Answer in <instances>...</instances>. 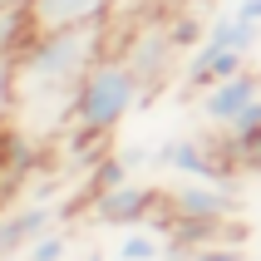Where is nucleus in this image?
<instances>
[{
  "mask_svg": "<svg viewBox=\"0 0 261 261\" xmlns=\"http://www.w3.org/2000/svg\"><path fill=\"white\" fill-rule=\"evenodd\" d=\"M118 261H163V237L143 232V227H128V237L118 242Z\"/></svg>",
  "mask_w": 261,
  "mask_h": 261,
  "instance_id": "obj_13",
  "label": "nucleus"
},
{
  "mask_svg": "<svg viewBox=\"0 0 261 261\" xmlns=\"http://www.w3.org/2000/svg\"><path fill=\"white\" fill-rule=\"evenodd\" d=\"M138 103H148V99H143L138 74L128 69V59L123 55H103L99 64L84 74L79 94H74L69 123L79 128V138H109Z\"/></svg>",
  "mask_w": 261,
  "mask_h": 261,
  "instance_id": "obj_2",
  "label": "nucleus"
},
{
  "mask_svg": "<svg viewBox=\"0 0 261 261\" xmlns=\"http://www.w3.org/2000/svg\"><path fill=\"white\" fill-rule=\"evenodd\" d=\"M44 232H55V207L49 202H30V207H20V212H5V217H0V261L15 256L20 247H30V242L44 237Z\"/></svg>",
  "mask_w": 261,
  "mask_h": 261,
  "instance_id": "obj_10",
  "label": "nucleus"
},
{
  "mask_svg": "<svg viewBox=\"0 0 261 261\" xmlns=\"http://www.w3.org/2000/svg\"><path fill=\"white\" fill-rule=\"evenodd\" d=\"M25 261H30V256H25Z\"/></svg>",
  "mask_w": 261,
  "mask_h": 261,
  "instance_id": "obj_21",
  "label": "nucleus"
},
{
  "mask_svg": "<svg viewBox=\"0 0 261 261\" xmlns=\"http://www.w3.org/2000/svg\"><path fill=\"white\" fill-rule=\"evenodd\" d=\"M188 261H242V247H237V242H222V247L212 242V247H197Z\"/></svg>",
  "mask_w": 261,
  "mask_h": 261,
  "instance_id": "obj_17",
  "label": "nucleus"
},
{
  "mask_svg": "<svg viewBox=\"0 0 261 261\" xmlns=\"http://www.w3.org/2000/svg\"><path fill=\"white\" fill-rule=\"evenodd\" d=\"M123 182H133V168L123 153H109V158L94 163V192H109V188H123Z\"/></svg>",
  "mask_w": 261,
  "mask_h": 261,
  "instance_id": "obj_14",
  "label": "nucleus"
},
{
  "mask_svg": "<svg viewBox=\"0 0 261 261\" xmlns=\"http://www.w3.org/2000/svg\"><path fill=\"white\" fill-rule=\"evenodd\" d=\"M163 207V192L158 188H143V182H123V188H109V192H94V222L99 227H118V232H128V227H143L153 222V212Z\"/></svg>",
  "mask_w": 261,
  "mask_h": 261,
  "instance_id": "obj_6",
  "label": "nucleus"
},
{
  "mask_svg": "<svg viewBox=\"0 0 261 261\" xmlns=\"http://www.w3.org/2000/svg\"><path fill=\"white\" fill-rule=\"evenodd\" d=\"M35 35L40 30H35L30 0H0V59H20Z\"/></svg>",
  "mask_w": 261,
  "mask_h": 261,
  "instance_id": "obj_11",
  "label": "nucleus"
},
{
  "mask_svg": "<svg viewBox=\"0 0 261 261\" xmlns=\"http://www.w3.org/2000/svg\"><path fill=\"white\" fill-rule=\"evenodd\" d=\"M118 55L128 59V69L138 74L143 99H153V94L173 79V69H177V40H173V30H168V20H148V25H138L128 40H123Z\"/></svg>",
  "mask_w": 261,
  "mask_h": 261,
  "instance_id": "obj_3",
  "label": "nucleus"
},
{
  "mask_svg": "<svg viewBox=\"0 0 261 261\" xmlns=\"http://www.w3.org/2000/svg\"><path fill=\"white\" fill-rule=\"evenodd\" d=\"M114 10H118V0H30V15H35L40 35L74 30V25H103Z\"/></svg>",
  "mask_w": 261,
  "mask_h": 261,
  "instance_id": "obj_8",
  "label": "nucleus"
},
{
  "mask_svg": "<svg viewBox=\"0 0 261 261\" xmlns=\"http://www.w3.org/2000/svg\"><path fill=\"white\" fill-rule=\"evenodd\" d=\"M222 158L232 163L237 173H261V128L251 133H222Z\"/></svg>",
  "mask_w": 261,
  "mask_h": 261,
  "instance_id": "obj_12",
  "label": "nucleus"
},
{
  "mask_svg": "<svg viewBox=\"0 0 261 261\" xmlns=\"http://www.w3.org/2000/svg\"><path fill=\"white\" fill-rule=\"evenodd\" d=\"M173 5H207V0H173Z\"/></svg>",
  "mask_w": 261,
  "mask_h": 261,
  "instance_id": "obj_19",
  "label": "nucleus"
},
{
  "mask_svg": "<svg viewBox=\"0 0 261 261\" xmlns=\"http://www.w3.org/2000/svg\"><path fill=\"white\" fill-rule=\"evenodd\" d=\"M153 168H168L177 177H202V182H232L237 168L222 158V143L197 138V133H173L153 148Z\"/></svg>",
  "mask_w": 261,
  "mask_h": 261,
  "instance_id": "obj_4",
  "label": "nucleus"
},
{
  "mask_svg": "<svg viewBox=\"0 0 261 261\" xmlns=\"http://www.w3.org/2000/svg\"><path fill=\"white\" fill-rule=\"evenodd\" d=\"M168 217H188V222H232L242 197L237 182H202V177H182L173 192H163Z\"/></svg>",
  "mask_w": 261,
  "mask_h": 261,
  "instance_id": "obj_5",
  "label": "nucleus"
},
{
  "mask_svg": "<svg viewBox=\"0 0 261 261\" xmlns=\"http://www.w3.org/2000/svg\"><path fill=\"white\" fill-rule=\"evenodd\" d=\"M64 251H69L64 237H59V232H44V237H35V242L25 247V256L30 261H64Z\"/></svg>",
  "mask_w": 261,
  "mask_h": 261,
  "instance_id": "obj_15",
  "label": "nucleus"
},
{
  "mask_svg": "<svg viewBox=\"0 0 261 261\" xmlns=\"http://www.w3.org/2000/svg\"><path fill=\"white\" fill-rule=\"evenodd\" d=\"M15 114V59H0V128Z\"/></svg>",
  "mask_w": 261,
  "mask_h": 261,
  "instance_id": "obj_16",
  "label": "nucleus"
},
{
  "mask_svg": "<svg viewBox=\"0 0 261 261\" xmlns=\"http://www.w3.org/2000/svg\"><path fill=\"white\" fill-rule=\"evenodd\" d=\"M103 40H109V20L49 30L25 44V55L15 59V118H25V133H44L55 128V118H69L84 74L109 55Z\"/></svg>",
  "mask_w": 261,
  "mask_h": 261,
  "instance_id": "obj_1",
  "label": "nucleus"
},
{
  "mask_svg": "<svg viewBox=\"0 0 261 261\" xmlns=\"http://www.w3.org/2000/svg\"><path fill=\"white\" fill-rule=\"evenodd\" d=\"M247 69V55H237V49H217V44H197L188 55V64H182V89L188 94H207L212 84H222V79H232V74Z\"/></svg>",
  "mask_w": 261,
  "mask_h": 261,
  "instance_id": "obj_9",
  "label": "nucleus"
},
{
  "mask_svg": "<svg viewBox=\"0 0 261 261\" xmlns=\"http://www.w3.org/2000/svg\"><path fill=\"white\" fill-rule=\"evenodd\" d=\"M232 10L242 15V20H256V25H261V0H237Z\"/></svg>",
  "mask_w": 261,
  "mask_h": 261,
  "instance_id": "obj_18",
  "label": "nucleus"
},
{
  "mask_svg": "<svg viewBox=\"0 0 261 261\" xmlns=\"http://www.w3.org/2000/svg\"><path fill=\"white\" fill-rule=\"evenodd\" d=\"M256 99H261V74L256 69H242V74H232V79L212 84L207 94H197V109H202V118L212 123V128L227 133Z\"/></svg>",
  "mask_w": 261,
  "mask_h": 261,
  "instance_id": "obj_7",
  "label": "nucleus"
},
{
  "mask_svg": "<svg viewBox=\"0 0 261 261\" xmlns=\"http://www.w3.org/2000/svg\"><path fill=\"white\" fill-rule=\"evenodd\" d=\"M84 261H103V251H89V256H84Z\"/></svg>",
  "mask_w": 261,
  "mask_h": 261,
  "instance_id": "obj_20",
  "label": "nucleus"
}]
</instances>
